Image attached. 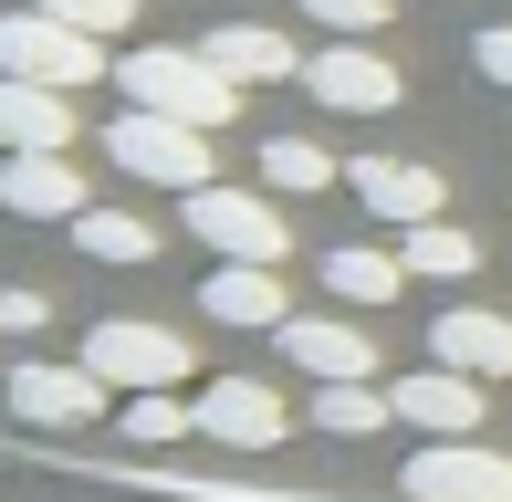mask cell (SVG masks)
Instances as JSON below:
<instances>
[{
    "label": "cell",
    "mask_w": 512,
    "mask_h": 502,
    "mask_svg": "<svg viewBox=\"0 0 512 502\" xmlns=\"http://www.w3.org/2000/svg\"><path fill=\"white\" fill-rule=\"evenodd\" d=\"M115 84H126V105H147V116H178V126H209V136L241 116V84H230L220 63L199 53V42H147V53L115 63Z\"/></svg>",
    "instance_id": "1"
},
{
    "label": "cell",
    "mask_w": 512,
    "mask_h": 502,
    "mask_svg": "<svg viewBox=\"0 0 512 502\" xmlns=\"http://www.w3.org/2000/svg\"><path fill=\"white\" fill-rule=\"evenodd\" d=\"M105 168H126L136 189H209V126H178V116H147V105H126V116L105 126Z\"/></svg>",
    "instance_id": "2"
},
{
    "label": "cell",
    "mask_w": 512,
    "mask_h": 502,
    "mask_svg": "<svg viewBox=\"0 0 512 502\" xmlns=\"http://www.w3.org/2000/svg\"><path fill=\"white\" fill-rule=\"evenodd\" d=\"M178 220H189V241L199 251H220V262H283L293 231H283V210H272V189H189L178 199Z\"/></svg>",
    "instance_id": "3"
},
{
    "label": "cell",
    "mask_w": 512,
    "mask_h": 502,
    "mask_svg": "<svg viewBox=\"0 0 512 502\" xmlns=\"http://www.w3.org/2000/svg\"><path fill=\"white\" fill-rule=\"evenodd\" d=\"M0 74H32V84H105V42L95 32H74V21H53V11H0Z\"/></svg>",
    "instance_id": "4"
},
{
    "label": "cell",
    "mask_w": 512,
    "mask_h": 502,
    "mask_svg": "<svg viewBox=\"0 0 512 502\" xmlns=\"http://www.w3.org/2000/svg\"><path fill=\"white\" fill-rule=\"evenodd\" d=\"M0 398H11V419L21 429H95V419H115V387L84 367H53V356H32V367H11L0 377Z\"/></svg>",
    "instance_id": "5"
},
{
    "label": "cell",
    "mask_w": 512,
    "mask_h": 502,
    "mask_svg": "<svg viewBox=\"0 0 512 502\" xmlns=\"http://www.w3.org/2000/svg\"><path fill=\"white\" fill-rule=\"evenodd\" d=\"M84 367H95L115 398H126V387H178L189 377V335L147 325V314H105V325L84 335Z\"/></svg>",
    "instance_id": "6"
},
{
    "label": "cell",
    "mask_w": 512,
    "mask_h": 502,
    "mask_svg": "<svg viewBox=\"0 0 512 502\" xmlns=\"http://www.w3.org/2000/svg\"><path fill=\"white\" fill-rule=\"evenodd\" d=\"M398 502H512V450L481 440H429L398 471Z\"/></svg>",
    "instance_id": "7"
},
{
    "label": "cell",
    "mask_w": 512,
    "mask_h": 502,
    "mask_svg": "<svg viewBox=\"0 0 512 502\" xmlns=\"http://www.w3.org/2000/svg\"><path fill=\"white\" fill-rule=\"evenodd\" d=\"M304 84H314L324 116H387V105L408 95V74L377 53V42H324V53L304 63Z\"/></svg>",
    "instance_id": "8"
},
{
    "label": "cell",
    "mask_w": 512,
    "mask_h": 502,
    "mask_svg": "<svg viewBox=\"0 0 512 502\" xmlns=\"http://www.w3.org/2000/svg\"><path fill=\"white\" fill-rule=\"evenodd\" d=\"M189 408H199V440H220V450H283L293 440V408L262 377H209Z\"/></svg>",
    "instance_id": "9"
},
{
    "label": "cell",
    "mask_w": 512,
    "mask_h": 502,
    "mask_svg": "<svg viewBox=\"0 0 512 502\" xmlns=\"http://www.w3.org/2000/svg\"><path fill=\"white\" fill-rule=\"evenodd\" d=\"M199 314H209L220 335H272V325L293 314V293H283V262H220V272L199 283Z\"/></svg>",
    "instance_id": "10"
},
{
    "label": "cell",
    "mask_w": 512,
    "mask_h": 502,
    "mask_svg": "<svg viewBox=\"0 0 512 502\" xmlns=\"http://www.w3.org/2000/svg\"><path fill=\"white\" fill-rule=\"evenodd\" d=\"M272 346H283V367L314 377V387H335V377H377V346H366L345 314H283V325H272Z\"/></svg>",
    "instance_id": "11"
},
{
    "label": "cell",
    "mask_w": 512,
    "mask_h": 502,
    "mask_svg": "<svg viewBox=\"0 0 512 502\" xmlns=\"http://www.w3.org/2000/svg\"><path fill=\"white\" fill-rule=\"evenodd\" d=\"M345 189H356L387 231H408V220H439V210H450L439 168H418V157H345Z\"/></svg>",
    "instance_id": "12"
},
{
    "label": "cell",
    "mask_w": 512,
    "mask_h": 502,
    "mask_svg": "<svg viewBox=\"0 0 512 502\" xmlns=\"http://www.w3.org/2000/svg\"><path fill=\"white\" fill-rule=\"evenodd\" d=\"M0 210L11 220H84V168H63V147H32V157H0Z\"/></svg>",
    "instance_id": "13"
},
{
    "label": "cell",
    "mask_w": 512,
    "mask_h": 502,
    "mask_svg": "<svg viewBox=\"0 0 512 502\" xmlns=\"http://www.w3.org/2000/svg\"><path fill=\"white\" fill-rule=\"evenodd\" d=\"M398 398V419L408 429H429V440H481V377H460V367H418L387 387Z\"/></svg>",
    "instance_id": "14"
},
{
    "label": "cell",
    "mask_w": 512,
    "mask_h": 502,
    "mask_svg": "<svg viewBox=\"0 0 512 502\" xmlns=\"http://www.w3.org/2000/svg\"><path fill=\"white\" fill-rule=\"evenodd\" d=\"M32 147L74 157V95L32 84V74H0V157H32Z\"/></svg>",
    "instance_id": "15"
},
{
    "label": "cell",
    "mask_w": 512,
    "mask_h": 502,
    "mask_svg": "<svg viewBox=\"0 0 512 502\" xmlns=\"http://www.w3.org/2000/svg\"><path fill=\"white\" fill-rule=\"evenodd\" d=\"M429 356H439V367H460V377H481V387L512 377V314H492V304H450V314L429 325Z\"/></svg>",
    "instance_id": "16"
},
{
    "label": "cell",
    "mask_w": 512,
    "mask_h": 502,
    "mask_svg": "<svg viewBox=\"0 0 512 502\" xmlns=\"http://www.w3.org/2000/svg\"><path fill=\"white\" fill-rule=\"evenodd\" d=\"M199 53L220 63L230 84H293V74H304L293 32H272V21H220V32H199Z\"/></svg>",
    "instance_id": "17"
},
{
    "label": "cell",
    "mask_w": 512,
    "mask_h": 502,
    "mask_svg": "<svg viewBox=\"0 0 512 502\" xmlns=\"http://www.w3.org/2000/svg\"><path fill=\"white\" fill-rule=\"evenodd\" d=\"M314 272H324L335 304H398L408 251H387V241H335V251H314Z\"/></svg>",
    "instance_id": "18"
},
{
    "label": "cell",
    "mask_w": 512,
    "mask_h": 502,
    "mask_svg": "<svg viewBox=\"0 0 512 502\" xmlns=\"http://www.w3.org/2000/svg\"><path fill=\"white\" fill-rule=\"evenodd\" d=\"M398 251H408V283H471V272H481V241L460 231L450 210H439V220H408Z\"/></svg>",
    "instance_id": "19"
},
{
    "label": "cell",
    "mask_w": 512,
    "mask_h": 502,
    "mask_svg": "<svg viewBox=\"0 0 512 502\" xmlns=\"http://www.w3.org/2000/svg\"><path fill=\"white\" fill-rule=\"evenodd\" d=\"M74 231V251H95V262H115V272H136V262H157V220H136V210H84V220H63Z\"/></svg>",
    "instance_id": "20"
},
{
    "label": "cell",
    "mask_w": 512,
    "mask_h": 502,
    "mask_svg": "<svg viewBox=\"0 0 512 502\" xmlns=\"http://www.w3.org/2000/svg\"><path fill=\"white\" fill-rule=\"evenodd\" d=\"M115 429H126L136 450H168V440L199 429V408L178 398V387H126V398H115Z\"/></svg>",
    "instance_id": "21"
},
{
    "label": "cell",
    "mask_w": 512,
    "mask_h": 502,
    "mask_svg": "<svg viewBox=\"0 0 512 502\" xmlns=\"http://www.w3.org/2000/svg\"><path fill=\"white\" fill-rule=\"evenodd\" d=\"M398 419V398H387L377 377H335V387H314V429H335V440H366V429H387Z\"/></svg>",
    "instance_id": "22"
},
{
    "label": "cell",
    "mask_w": 512,
    "mask_h": 502,
    "mask_svg": "<svg viewBox=\"0 0 512 502\" xmlns=\"http://www.w3.org/2000/svg\"><path fill=\"white\" fill-rule=\"evenodd\" d=\"M335 168H345V157H324L314 136H272V147H262V189H272V199H314V189H335Z\"/></svg>",
    "instance_id": "23"
},
{
    "label": "cell",
    "mask_w": 512,
    "mask_h": 502,
    "mask_svg": "<svg viewBox=\"0 0 512 502\" xmlns=\"http://www.w3.org/2000/svg\"><path fill=\"white\" fill-rule=\"evenodd\" d=\"M304 11H314V32H335V42H377L398 0H304Z\"/></svg>",
    "instance_id": "24"
},
{
    "label": "cell",
    "mask_w": 512,
    "mask_h": 502,
    "mask_svg": "<svg viewBox=\"0 0 512 502\" xmlns=\"http://www.w3.org/2000/svg\"><path fill=\"white\" fill-rule=\"evenodd\" d=\"M32 11H53V21H74V32H95V42H115L136 21V0H32Z\"/></svg>",
    "instance_id": "25"
},
{
    "label": "cell",
    "mask_w": 512,
    "mask_h": 502,
    "mask_svg": "<svg viewBox=\"0 0 512 502\" xmlns=\"http://www.w3.org/2000/svg\"><path fill=\"white\" fill-rule=\"evenodd\" d=\"M471 63H481V84H502V95H512V21H492V32L471 42Z\"/></svg>",
    "instance_id": "26"
},
{
    "label": "cell",
    "mask_w": 512,
    "mask_h": 502,
    "mask_svg": "<svg viewBox=\"0 0 512 502\" xmlns=\"http://www.w3.org/2000/svg\"><path fill=\"white\" fill-rule=\"evenodd\" d=\"M42 325H53L42 293H0V335H42Z\"/></svg>",
    "instance_id": "27"
}]
</instances>
